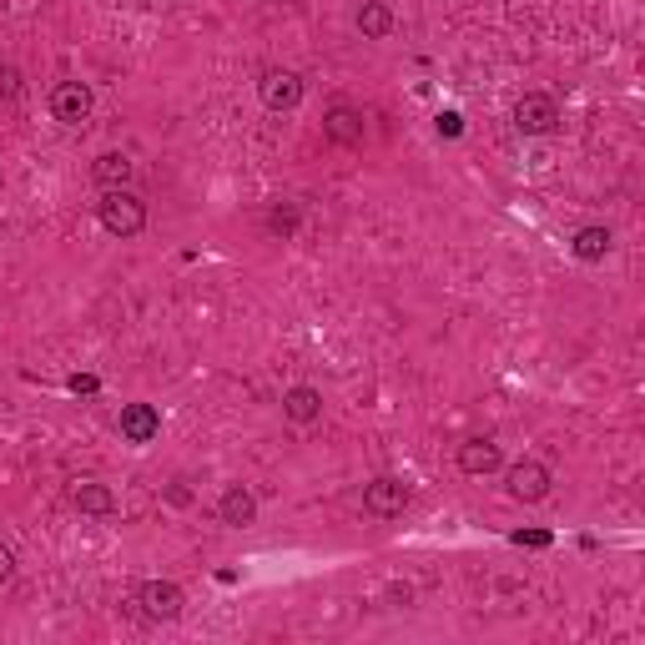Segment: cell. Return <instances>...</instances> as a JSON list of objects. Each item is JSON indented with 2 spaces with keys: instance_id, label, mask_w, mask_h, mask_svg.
<instances>
[{
  "instance_id": "cell-21",
  "label": "cell",
  "mask_w": 645,
  "mask_h": 645,
  "mask_svg": "<svg viewBox=\"0 0 645 645\" xmlns=\"http://www.w3.org/2000/svg\"><path fill=\"white\" fill-rule=\"evenodd\" d=\"M71 389H76V394H96V378H86V373H76V378H71Z\"/></svg>"
},
{
  "instance_id": "cell-1",
  "label": "cell",
  "mask_w": 645,
  "mask_h": 645,
  "mask_svg": "<svg viewBox=\"0 0 645 645\" xmlns=\"http://www.w3.org/2000/svg\"><path fill=\"white\" fill-rule=\"evenodd\" d=\"M96 217L111 237H142L147 232V202L132 187H106L96 202Z\"/></svg>"
},
{
  "instance_id": "cell-15",
  "label": "cell",
  "mask_w": 645,
  "mask_h": 645,
  "mask_svg": "<svg viewBox=\"0 0 645 645\" xmlns=\"http://www.w3.org/2000/svg\"><path fill=\"white\" fill-rule=\"evenodd\" d=\"M610 247H615V237H610V227H600V222H590V227H580V232L570 237V252L580 257V263H605Z\"/></svg>"
},
{
  "instance_id": "cell-19",
  "label": "cell",
  "mask_w": 645,
  "mask_h": 645,
  "mask_svg": "<svg viewBox=\"0 0 645 645\" xmlns=\"http://www.w3.org/2000/svg\"><path fill=\"white\" fill-rule=\"evenodd\" d=\"M434 126H439V137H464V116L459 111H439Z\"/></svg>"
},
{
  "instance_id": "cell-12",
  "label": "cell",
  "mask_w": 645,
  "mask_h": 645,
  "mask_svg": "<svg viewBox=\"0 0 645 645\" xmlns=\"http://www.w3.org/2000/svg\"><path fill=\"white\" fill-rule=\"evenodd\" d=\"M283 419L298 424V429L318 424L323 419V389H313V383H293V389L283 394Z\"/></svg>"
},
{
  "instance_id": "cell-4",
  "label": "cell",
  "mask_w": 645,
  "mask_h": 645,
  "mask_svg": "<svg viewBox=\"0 0 645 645\" xmlns=\"http://www.w3.org/2000/svg\"><path fill=\"white\" fill-rule=\"evenodd\" d=\"M409 484L399 479V474H378V479H368L363 484V509L373 514V520H399V514L409 509Z\"/></svg>"
},
{
  "instance_id": "cell-6",
  "label": "cell",
  "mask_w": 645,
  "mask_h": 645,
  "mask_svg": "<svg viewBox=\"0 0 645 645\" xmlns=\"http://www.w3.org/2000/svg\"><path fill=\"white\" fill-rule=\"evenodd\" d=\"M257 96H263L268 111H298L303 106V76L288 71V66H273V71H263V81H257Z\"/></svg>"
},
{
  "instance_id": "cell-9",
  "label": "cell",
  "mask_w": 645,
  "mask_h": 645,
  "mask_svg": "<svg viewBox=\"0 0 645 645\" xmlns=\"http://www.w3.org/2000/svg\"><path fill=\"white\" fill-rule=\"evenodd\" d=\"M323 137L338 142V147H363V111L348 106V101H333L323 111Z\"/></svg>"
},
{
  "instance_id": "cell-13",
  "label": "cell",
  "mask_w": 645,
  "mask_h": 645,
  "mask_svg": "<svg viewBox=\"0 0 645 645\" xmlns=\"http://www.w3.org/2000/svg\"><path fill=\"white\" fill-rule=\"evenodd\" d=\"M353 26H358V36H363V41H389V36H394V26H399V16H394L389 0H363L358 16H353Z\"/></svg>"
},
{
  "instance_id": "cell-3",
  "label": "cell",
  "mask_w": 645,
  "mask_h": 645,
  "mask_svg": "<svg viewBox=\"0 0 645 645\" xmlns=\"http://www.w3.org/2000/svg\"><path fill=\"white\" fill-rule=\"evenodd\" d=\"M560 126V101L545 96V91H525L520 101H514V132L525 137H550Z\"/></svg>"
},
{
  "instance_id": "cell-14",
  "label": "cell",
  "mask_w": 645,
  "mask_h": 645,
  "mask_svg": "<svg viewBox=\"0 0 645 645\" xmlns=\"http://www.w3.org/2000/svg\"><path fill=\"white\" fill-rule=\"evenodd\" d=\"M71 504H76L81 514H96V520L116 514V494H111V484H101V479H76V484H71Z\"/></svg>"
},
{
  "instance_id": "cell-8",
  "label": "cell",
  "mask_w": 645,
  "mask_h": 645,
  "mask_svg": "<svg viewBox=\"0 0 645 645\" xmlns=\"http://www.w3.org/2000/svg\"><path fill=\"white\" fill-rule=\"evenodd\" d=\"M116 434H121V444H152L157 434H162V414L152 409V404H121V414H116Z\"/></svg>"
},
{
  "instance_id": "cell-20",
  "label": "cell",
  "mask_w": 645,
  "mask_h": 645,
  "mask_svg": "<svg viewBox=\"0 0 645 645\" xmlns=\"http://www.w3.org/2000/svg\"><path fill=\"white\" fill-rule=\"evenodd\" d=\"M11 580H16V550L0 545V585H11Z\"/></svg>"
},
{
  "instance_id": "cell-5",
  "label": "cell",
  "mask_w": 645,
  "mask_h": 645,
  "mask_svg": "<svg viewBox=\"0 0 645 645\" xmlns=\"http://www.w3.org/2000/svg\"><path fill=\"white\" fill-rule=\"evenodd\" d=\"M91 111H96V96H91V86L86 81H56L51 86V116L61 121V126H81V121H91Z\"/></svg>"
},
{
  "instance_id": "cell-11",
  "label": "cell",
  "mask_w": 645,
  "mask_h": 645,
  "mask_svg": "<svg viewBox=\"0 0 645 645\" xmlns=\"http://www.w3.org/2000/svg\"><path fill=\"white\" fill-rule=\"evenodd\" d=\"M499 469H504V454H499L494 439H464V444H459V474L489 479V474H499Z\"/></svg>"
},
{
  "instance_id": "cell-16",
  "label": "cell",
  "mask_w": 645,
  "mask_h": 645,
  "mask_svg": "<svg viewBox=\"0 0 645 645\" xmlns=\"http://www.w3.org/2000/svg\"><path fill=\"white\" fill-rule=\"evenodd\" d=\"M132 172H137V162L126 157V152H101V157L91 162V177L101 182V192H106V187H132Z\"/></svg>"
},
{
  "instance_id": "cell-10",
  "label": "cell",
  "mask_w": 645,
  "mask_h": 645,
  "mask_svg": "<svg viewBox=\"0 0 645 645\" xmlns=\"http://www.w3.org/2000/svg\"><path fill=\"white\" fill-rule=\"evenodd\" d=\"M217 520H222L227 530H247V525H257V494H252L247 484H227V489H222V499H217Z\"/></svg>"
},
{
  "instance_id": "cell-17",
  "label": "cell",
  "mask_w": 645,
  "mask_h": 645,
  "mask_svg": "<svg viewBox=\"0 0 645 645\" xmlns=\"http://www.w3.org/2000/svg\"><path fill=\"white\" fill-rule=\"evenodd\" d=\"M21 91H26V76H21V66L0 61V101H16Z\"/></svg>"
},
{
  "instance_id": "cell-2",
  "label": "cell",
  "mask_w": 645,
  "mask_h": 645,
  "mask_svg": "<svg viewBox=\"0 0 645 645\" xmlns=\"http://www.w3.org/2000/svg\"><path fill=\"white\" fill-rule=\"evenodd\" d=\"M550 489H555V474L540 459H520L504 469V494L514 504H540V499H550Z\"/></svg>"
},
{
  "instance_id": "cell-18",
  "label": "cell",
  "mask_w": 645,
  "mask_h": 645,
  "mask_svg": "<svg viewBox=\"0 0 645 645\" xmlns=\"http://www.w3.org/2000/svg\"><path fill=\"white\" fill-rule=\"evenodd\" d=\"M268 232L293 237V232H298V207H273V212H268Z\"/></svg>"
},
{
  "instance_id": "cell-7",
  "label": "cell",
  "mask_w": 645,
  "mask_h": 645,
  "mask_svg": "<svg viewBox=\"0 0 645 645\" xmlns=\"http://www.w3.org/2000/svg\"><path fill=\"white\" fill-rule=\"evenodd\" d=\"M137 605H142L147 620H177L182 605H187V595H182L177 580H147V585L137 590Z\"/></svg>"
}]
</instances>
